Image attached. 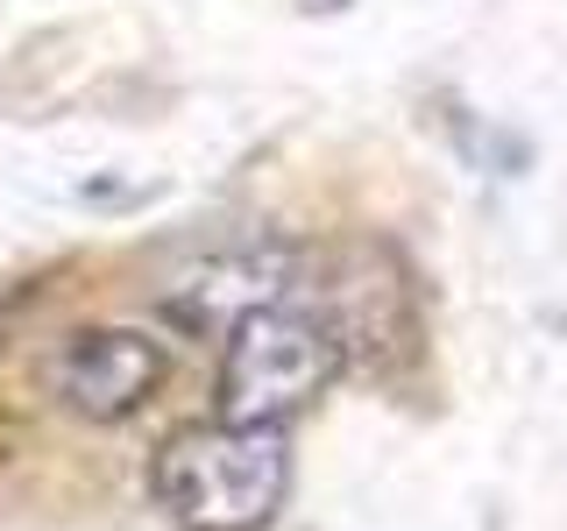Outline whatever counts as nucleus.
<instances>
[{
  "label": "nucleus",
  "instance_id": "7ed1b4c3",
  "mask_svg": "<svg viewBox=\"0 0 567 531\" xmlns=\"http://www.w3.org/2000/svg\"><path fill=\"white\" fill-rule=\"evenodd\" d=\"M164 376H171L164 341H150V333H135V326H85V333H71L43 368L50 397L85 425L135 418L142 404L164 389Z\"/></svg>",
  "mask_w": 567,
  "mask_h": 531
},
{
  "label": "nucleus",
  "instance_id": "f03ea898",
  "mask_svg": "<svg viewBox=\"0 0 567 531\" xmlns=\"http://www.w3.org/2000/svg\"><path fill=\"white\" fill-rule=\"evenodd\" d=\"M220 347H227L220 354V418H235V425H284L348 368L333 319L298 305V298L241 319Z\"/></svg>",
  "mask_w": 567,
  "mask_h": 531
},
{
  "label": "nucleus",
  "instance_id": "20e7f679",
  "mask_svg": "<svg viewBox=\"0 0 567 531\" xmlns=\"http://www.w3.org/2000/svg\"><path fill=\"white\" fill-rule=\"evenodd\" d=\"M291 283H298V262L291 256H277V248H241V256L192 262L164 305H171V319H185L192 333L227 341V333H235L241 319H256L262 305H284Z\"/></svg>",
  "mask_w": 567,
  "mask_h": 531
},
{
  "label": "nucleus",
  "instance_id": "f257e3e1",
  "mask_svg": "<svg viewBox=\"0 0 567 531\" xmlns=\"http://www.w3.org/2000/svg\"><path fill=\"white\" fill-rule=\"evenodd\" d=\"M150 489L185 531H262L291 496V439L284 425L235 418L185 425L164 439Z\"/></svg>",
  "mask_w": 567,
  "mask_h": 531
}]
</instances>
